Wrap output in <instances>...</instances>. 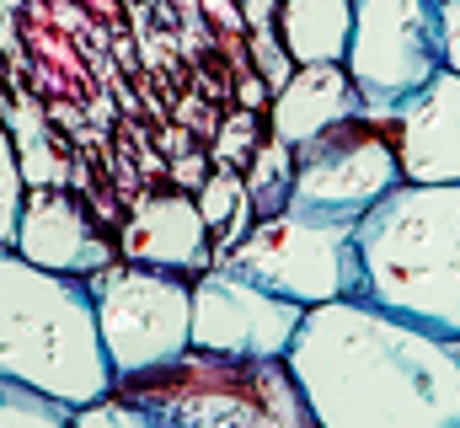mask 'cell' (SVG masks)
Here are the masks:
<instances>
[{"label":"cell","instance_id":"obj_1","mask_svg":"<svg viewBox=\"0 0 460 428\" xmlns=\"http://www.w3.org/2000/svg\"><path fill=\"white\" fill-rule=\"evenodd\" d=\"M311 424L322 428H456V337L407 321L364 295L305 306L284 353Z\"/></svg>","mask_w":460,"mask_h":428},{"label":"cell","instance_id":"obj_2","mask_svg":"<svg viewBox=\"0 0 460 428\" xmlns=\"http://www.w3.org/2000/svg\"><path fill=\"white\" fill-rule=\"evenodd\" d=\"M358 295L460 337V183H396L353 219Z\"/></svg>","mask_w":460,"mask_h":428},{"label":"cell","instance_id":"obj_3","mask_svg":"<svg viewBox=\"0 0 460 428\" xmlns=\"http://www.w3.org/2000/svg\"><path fill=\"white\" fill-rule=\"evenodd\" d=\"M0 375L65 407H86L113 391L86 279L38 268L0 246Z\"/></svg>","mask_w":460,"mask_h":428},{"label":"cell","instance_id":"obj_4","mask_svg":"<svg viewBox=\"0 0 460 428\" xmlns=\"http://www.w3.org/2000/svg\"><path fill=\"white\" fill-rule=\"evenodd\" d=\"M145 424L177 428H295L311 424L305 397L284 359H235L209 348H182L166 364L113 380Z\"/></svg>","mask_w":460,"mask_h":428},{"label":"cell","instance_id":"obj_5","mask_svg":"<svg viewBox=\"0 0 460 428\" xmlns=\"http://www.w3.org/2000/svg\"><path fill=\"white\" fill-rule=\"evenodd\" d=\"M86 290L113 380L193 348V273L113 257L108 268L86 273Z\"/></svg>","mask_w":460,"mask_h":428},{"label":"cell","instance_id":"obj_6","mask_svg":"<svg viewBox=\"0 0 460 428\" xmlns=\"http://www.w3.org/2000/svg\"><path fill=\"white\" fill-rule=\"evenodd\" d=\"M220 268L284 295L300 306H322L338 295H358V252L353 225L343 219H311V214L279 210L257 214L246 236L215 257Z\"/></svg>","mask_w":460,"mask_h":428},{"label":"cell","instance_id":"obj_7","mask_svg":"<svg viewBox=\"0 0 460 428\" xmlns=\"http://www.w3.org/2000/svg\"><path fill=\"white\" fill-rule=\"evenodd\" d=\"M396 183H402V161H396L391 118L353 112V118H338L322 134L295 145V177H289V204L284 210L353 225Z\"/></svg>","mask_w":460,"mask_h":428},{"label":"cell","instance_id":"obj_8","mask_svg":"<svg viewBox=\"0 0 460 428\" xmlns=\"http://www.w3.org/2000/svg\"><path fill=\"white\" fill-rule=\"evenodd\" d=\"M343 70L364 97V112L391 118V107L439 70L434 0H353Z\"/></svg>","mask_w":460,"mask_h":428},{"label":"cell","instance_id":"obj_9","mask_svg":"<svg viewBox=\"0 0 460 428\" xmlns=\"http://www.w3.org/2000/svg\"><path fill=\"white\" fill-rule=\"evenodd\" d=\"M300 317H305L300 300H284L220 263L193 273V348L235 359H284Z\"/></svg>","mask_w":460,"mask_h":428},{"label":"cell","instance_id":"obj_10","mask_svg":"<svg viewBox=\"0 0 460 428\" xmlns=\"http://www.w3.org/2000/svg\"><path fill=\"white\" fill-rule=\"evenodd\" d=\"M11 252H22L38 268L75 273V279H86V273H97V268L113 263V241L86 214V199L70 193L65 183H38V188L22 193Z\"/></svg>","mask_w":460,"mask_h":428},{"label":"cell","instance_id":"obj_11","mask_svg":"<svg viewBox=\"0 0 460 428\" xmlns=\"http://www.w3.org/2000/svg\"><path fill=\"white\" fill-rule=\"evenodd\" d=\"M402 183H460V76L434 70L391 107Z\"/></svg>","mask_w":460,"mask_h":428},{"label":"cell","instance_id":"obj_12","mask_svg":"<svg viewBox=\"0 0 460 428\" xmlns=\"http://www.w3.org/2000/svg\"><path fill=\"white\" fill-rule=\"evenodd\" d=\"M118 257L150 263V268H177V273H204L215 263V236L199 214V199L188 188L145 193L118 230Z\"/></svg>","mask_w":460,"mask_h":428},{"label":"cell","instance_id":"obj_13","mask_svg":"<svg viewBox=\"0 0 460 428\" xmlns=\"http://www.w3.org/2000/svg\"><path fill=\"white\" fill-rule=\"evenodd\" d=\"M353 112H364V97L343 65H295V76L268 97V134L300 145Z\"/></svg>","mask_w":460,"mask_h":428},{"label":"cell","instance_id":"obj_14","mask_svg":"<svg viewBox=\"0 0 460 428\" xmlns=\"http://www.w3.org/2000/svg\"><path fill=\"white\" fill-rule=\"evenodd\" d=\"M353 0H279V38L295 65H343Z\"/></svg>","mask_w":460,"mask_h":428},{"label":"cell","instance_id":"obj_15","mask_svg":"<svg viewBox=\"0 0 460 428\" xmlns=\"http://www.w3.org/2000/svg\"><path fill=\"white\" fill-rule=\"evenodd\" d=\"M199 214H204V225H209V236H220L215 246L226 252V246H235L241 236H246V225L257 219V210H252V193H246V177L241 172H230V166H209V177L199 183ZM215 252V257H220Z\"/></svg>","mask_w":460,"mask_h":428},{"label":"cell","instance_id":"obj_16","mask_svg":"<svg viewBox=\"0 0 460 428\" xmlns=\"http://www.w3.org/2000/svg\"><path fill=\"white\" fill-rule=\"evenodd\" d=\"M252 172H241L246 177V193H252V210L257 214H279L289 204V177H295V145H284V139H262L257 150H252V161H246Z\"/></svg>","mask_w":460,"mask_h":428},{"label":"cell","instance_id":"obj_17","mask_svg":"<svg viewBox=\"0 0 460 428\" xmlns=\"http://www.w3.org/2000/svg\"><path fill=\"white\" fill-rule=\"evenodd\" d=\"M70 413L75 407H65V402H54V397L0 375V428H59V424H70Z\"/></svg>","mask_w":460,"mask_h":428},{"label":"cell","instance_id":"obj_18","mask_svg":"<svg viewBox=\"0 0 460 428\" xmlns=\"http://www.w3.org/2000/svg\"><path fill=\"white\" fill-rule=\"evenodd\" d=\"M22 193H27V183H22L16 139H11V129H5V118H0V246H11V236H16V214H22Z\"/></svg>","mask_w":460,"mask_h":428},{"label":"cell","instance_id":"obj_19","mask_svg":"<svg viewBox=\"0 0 460 428\" xmlns=\"http://www.w3.org/2000/svg\"><path fill=\"white\" fill-rule=\"evenodd\" d=\"M262 139H257V112L252 107H241L235 118L220 123V145H215V166H230V172H241V161H252V150H257Z\"/></svg>","mask_w":460,"mask_h":428},{"label":"cell","instance_id":"obj_20","mask_svg":"<svg viewBox=\"0 0 460 428\" xmlns=\"http://www.w3.org/2000/svg\"><path fill=\"white\" fill-rule=\"evenodd\" d=\"M246 43H252V65H257V76L279 92L289 76H295V59H289V49H284V38H279V27H262V32H246Z\"/></svg>","mask_w":460,"mask_h":428},{"label":"cell","instance_id":"obj_21","mask_svg":"<svg viewBox=\"0 0 460 428\" xmlns=\"http://www.w3.org/2000/svg\"><path fill=\"white\" fill-rule=\"evenodd\" d=\"M439 11V65L460 76V0H434Z\"/></svg>","mask_w":460,"mask_h":428},{"label":"cell","instance_id":"obj_22","mask_svg":"<svg viewBox=\"0 0 460 428\" xmlns=\"http://www.w3.org/2000/svg\"><path fill=\"white\" fill-rule=\"evenodd\" d=\"M209 166H215V161H209L204 150H177V161H172V177H177L182 188H193V193H199V183L209 177Z\"/></svg>","mask_w":460,"mask_h":428},{"label":"cell","instance_id":"obj_23","mask_svg":"<svg viewBox=\"0 0 460 428\" xmlns=\"http://www.w3.org/2000/svg\"><path fill=\"white\" fill-rule=\"evenodd\" d=\"M241 16H246V32L279 27V0H241Z\"/></svg>","mask_w":460,"mask_h":428},{"label":"cell","instance_id":"obj_24","mask_svg":"<svg viewBox=\"0 0 460 428\" xmlns=\"http://www.w3.org/2000/svg\"><path fill=\"white\" fill-rule=\"evenodd\" d=\"M204 11L215 22H226L230 32H246V16H241V0H204Z\"/></svg>","mask_w":460,"mask_h":428},{"label":"cell","instance_id":"obj_25","mask_svg":"<svg viewBox=\"0 0 460 428\" xmlns=\"http://www.w3.org/2000/svg\"><path fill=\"white\" fill-rule=\"evenodd\" d=\"M268 97H273V86H268L262 76H246V81H241V107H252V112H257Z\"/></svg>","mask_w":460,"mask_h":428},{"label":"cell","instance_id":"obj_26","mask_svg":"<svg viewBox=\"0 0 460 428\" xmlns=\"http://www.w3.org/2000/svg\"><path fill=\"white\" fill-rule=\"evenodd\" d=\"M5 107H11V97H5V92H0V118H5Z\"/></svg>","mask_w":460,"mask_h":428}]
</instances>
